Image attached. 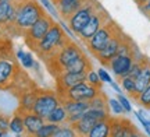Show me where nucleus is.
I'll list each match as a JSON object with an SVG mask.
<instances>
[{"label":"nucleus","instance_id":"nucleus-3","mask_svg":"<svg viewBox=\"0 0 150 137\" xmlns=\"http://www.w3.org/2000/svg\"><path fill=\"white\" fill-rule=\"evenodd\" d=\"M81 55H83L82 48L78 46L74 41H70L54 57H52L50 60L45 62V63H46L49 71H50L54 77H57L59 74H61V73L65 70V67L70 66L71 63L76 60Z\"/></svg>","mask_w":150,"mask_h":137},{"label":"nucleus","instance_id":"nucleus-41","mask_svg":"<svg viewBox=\"0 0 150 137\" xmlns=\"http://www.w3.org/2000/svg\"><path fill=\"white\" fill-rule=\"evenodd\" d=\"M111 87L115 90V93H118V94H121V87L118 85V84H115V82H111Z\"/></svg>","mask_w":150,"mask_h":137},{"label":"nucleus","instance_id":"nucleus-20","mask_svg":"<svg viewBox=\"0 0 150 137\" xmlns=\"http://www.w3.org/2000/svg\"><path fill=\"white\" fill-rule=\"evenodd\" d=\"M135 81H136V93H138V95H139L147 85H150V60L146 56H145V59H143L142 69H140L138 77L135 78Z\"/></svg>","mask_w":150,"mask_h":137},{"label":"nucleus","instance_id":"nucleus-26","mask_svg":"<svg viewBox=\"0 0 150 137\" xmlns=\"http://www.w3.org/2000/svg\"><path fill=\"white\" fill-rule=\"evenodd\" d=\"M59 127L60 125H54V123H47L46 122L32 137H53L54 133L59 130Z\"/></svg>","mask_w":150,"mask_h":137},{"label":"nucleus","instance_id":"nucleus-42","mask_svg":"<svg viewBox=\"0 0 150 137\" xmlns=\"http://www.w3.org/2000/svg\"><path fill=\"white\" fill-rule=\"evenodd\" d=\"M134 1H135V3H136V4H138V6L140 7V6H143V4H145V3H147L149 0H134Z\"/></svg>","mask_w":150,"mask_h":137},{"label":"nucleus","instance_id":"nucleus-34","mask_svg":"<svg viewBox=\"0 0 150 137\" xmlns=\"http://www.w3.org/2000/svg\"><path fill=\"white\" fill-rule=\"evenodd\" d=\"M135 115H136V118L139 119L140 125H142V126L145 127V132H146V134H147V136H150V122L147 121V119H146L145 116H143V113H142V112H136Z\"/></svg>","mask_w":150,"mask_h":137},{"label":"nucleus","instance_id":"nucleus-28","mask_svg":"<svg viewBox=\"0 0 150 137\" xmlns=\"http://www.w3.org/2000/svg\"><path fill=\"white\" fill-rule=\"evenodd\" d=\"M16 57L21 62V65L24 69H32L35 66V60H33L32 55L29 52H24V50H17L16 52Z\"/></svg>","mask_w":150,"mask_h":137},{"label":"nucleus","instance_id":"nucleus-10","mask_svg":"<svg viewBox=\"0 0 150 137\" xmlns=\"http://www.w3.org/2000/svg\"><path fill=\"white\" fill-rule=\"evenodd\" d=\"M102 91V88L95 87L88 81H83L78 84V85H74L72 88L64 91L63 94H60L59 97L60 99H71V101H91Z\"/></svg>","mask_w":150,"mask_h":137},{"label":"nucleus","instance_id":"nucleus-9","mask_svg":"<svg viewBox=\"0 0 150 137\" xmlns=\"http://www.w3.org/2000/svg\"><path fill=\"white\" fill-rule=\"evenodd\" d=\"M100 6V3L97 0H91L88 1L85 6H82L78 11H75L74 14L67 20L68 27L74 34H78L82 28L86 25V22L89 21V18L92 17V14L97 10V7Z\"/></svg>","mask_w":150,"mask_h":137},{"label":"nucleus","instance_id":"nucleus-12","mask_svg":"<svg viewBox=\"0 0 150 137\" xmlns=\"http://www.w3.org/2000/svg\"><path fill=\"white\" fill-rule=\"evenodd\" d=\"M127 34L124 32L122 29L121 31H118L114 37H112L110 41H108V44L103 48L99 53L96 55V59L100 63H102L103 66H106L108 62L111 60L114 56L118 53V49H120V45H121V42H122V39H124V37H125Z\"/></svg>","mask_w":150,"mask_h":137},{"label":"nucleus","instance_id":"nucleus-40","mask_svg":"<svg viewBox=\"0 0 150 137\" xmlns=\"http://www.w3.org/2000/svg\"><path fill=\"white\" fill-rule=\"evenodd\" d=\"M139 9H140V11H142V13L147 17V18H150V0L147 1V3H145L143 6H140Z\"/></svg>","mask_w":150,"mask_h":137},{"label":"nucleus","instance_id":"nucleus-18","mask_svg":"<svg viewBox=\"0 0 150 137\" xmlns=\"http://www.w3.org/2000/svg\"><path fill=\"white\" fill-rule=\"evenodd\" d=\"M38 93H39L38 88H27V90H24L21 93V95H20V106H18L17 112H20V113L32 112V108H33L35 101H36Z\"/></svg>","mask_w":150,"mask_h":137},{"label":"nucleus","instance_id":"nucleus-8","mask_svg":"<svg viewBox=\"0 0 150 137\" xmlns=\"http://www.w3.org/2000/svg\"><path fill=\"white\" fill-rule=\"evenodd\" d=\"M111 17L108 16V13L104 9H103V6L100 4L99 7H97V10L92 14V17L89 18V21L86 22V25L82 29H81L79 32L76 34L78 35V38L82 41V42H88L89 39L95 35V34L100 29V28L106 24V22L110 20Z\"/></svg>","mask_w":150,"mask_h":137},{"label":"nucleus","instance_id":"nucleus-46","mask_svg":"<svg viewBox=\"0 0 150 137\" xmlns=\"http://www.w3.org/2000/svg\"><path fill=\"white\" fill-rule=\"evenodd\" d=\"M149 122H150V121H149Z\"/></svg>","mask_w":150,"mask_h":137},{"label":"nucleus","instance_id":"nucleus-32","mask_svg":"<svg viewBox=\"0 0 150 137\" xmlns=\"http://www.w3.org/2000/svg\"><path fill=\"white\" fill-rule=\"evenodd\" d=\"M108 106L111 108V110H112V113H115L117 116H120V115H122L124 112V108L121 106V104L118 102V99H115V98H111V99H108Z\"/></svg>","mask_w":150,"mask_h":137},{"label":"nucleus","instance_id":"nucleus-36","mask_svg":"<svg viewBox=\"0 0 150 137\" xmlns=\"http://www.w3.org/2000/svg\"><path fill=\"white\" fill-rule=\"evenodd\" d=\"M40 3H42L46 9L49 10V13L52 14V16H59V13H57V10H56V7H54V4L52 3V0H40Z\"/></svg>","mask_w":150,"mask_h":137},{"label":"nucleus","instance_id":"nucleus-11","mask_svg":"<svg viewBox=\"0 0 150 137\" xmlns=\"http://www.w3.org/2000/svg\"><path fill=\"white\" fill-rule=\"evenodd\" d=\"M110 137H145V136L128 119L111 118V133H110Z\"/></svg>","mask_w":150,"mask_h":137},{"label":"nucleus","instance_id":"nucleus-31","mask_svg":"<svg viewBox=\"0 0 150 137\" xmlns=\"http://www.w3.org/2000/svg\"><path fill=\"white\" fill-rule=\"evenodd\" d=\"M86 81L89 82V84H92V85H95V87L102 88V80H100L99 74H97V71L93 70V69L86 73Z\"/></svg>","mask_w":150,"mask_h":137},{"label":"nucleus","instance_id":"nucleus-37","mask_svg":"<svg viewBox=\"0 0 150 137\" xmlns=\"http://www.w3.org/2000/svg\"><path fill=\"white\" fill-rule=\"evenodd\" d=\"M8 125H10V119L6 115L0 113V130L1 132H8Z\"/></svg>","mask_w":150,"mask_h":137},{"label":"nucleus","instance_id":"nucleus-1","mask_svg":"<svg viewBox=\"0 0 150 137\" xmlns=\"http://www.w3.org/2000/svg\"><path fill=\"white\" fill-rule=\"evenodd\" d=\"M16 4V20L11 35H24L46 11L38 0H13Z\"/></svg>","mask_w":150,"mask_h":137},{"label":"nucleus","instance_id":"nucleus-6","mask_svg":"<svg viewBox=\"0 0 150 137\" xmlns=\"http://www.w3.org/2000/svg\"><path fill=\"white\" fill-rule=\"evenodd\" d=\"M60 104H61V101H60L59 94L56 93V91L39 90L36 101H35L33 108H32V113L40 116V118H43V119L46 121V118H47Z\"/></svg>","mask_w":150,"mask_h":137},{"label":"nucleus","instance_id":"nucleus-23","mask_svg":"<svg viewBox=\"0 0 150 137\" xmlns=\"http://www.w3.org/2000/svg\"><path fill=\"white\" fill-rule=\"evenodd\" d=\"M8 130L16 137H24L25 136V129H24V119L20 112H16L14 116L10 119V125H8Z\"/></svg>","mask_w":150,"mask_h":137},{"label":"nucleus","instance_id":"nucleus-25","mask_svg":"<svg viewBox=\"0 0 150 137\" xmlns=\"http://www.w3.org/2000/svg\"><path fill=\"white\" fill-rule=\"evenodd\" d=\"M118 84H120V87L122 88L134 101L136 99L138 93H136V81H135V78H132V77H129V76L121 77V78H118Z\"/></svg>","mask_w":150,"mask_h":137},{"label":"nucleus","instance_id":"nucleus-45","mask_svg":"<svg viewBox=\"0 0 150 137\" xmlns=\"http://www.w3.org/2000/svg\"><path fill=\"white\" fill-rule=\"evenodd\" d=\"M1 136H3V132H1V130H0V137H1Z\"/></svg>","mask_w":150,"mask_h":137},{"label":"nucleus","instance_id":"nucleus-38","mask_svg":"<svg viewBox=\"0 0 150 137\" xmlns=\"http://www.w3.org/2000/svg\"><path fill=\"white\" fill-rule=\"evenodd\" d=\"M97 74H99V77H100L102 82H110V84L112 82L111 76H110V74H108L104 69H99V70H97Z\"/></svg>","mask_w":150,"mask_h":137},{"label":"nucleus","instance_id":"nucleus-7","mask_svg":"<svg viewBox=\"0 0 150 137\" xmlns=\"http://www.w3.org/2000/svg\"><path fill=\"white\" fill-rule=\"evenodd\" d=\"M53 24H54V21H53V18H52V16L46 13V14H45L42 18H39L28 31L24 32L22 37L25 39V44L32 50H35L38 44L43 39V37L47 34V31L50 29V27H52Z\"/></svg>","mask_w":150,"mask_h":137},{"label":"nucleus","instance_id":"nucleus-33","mask_svg":"<svg viewBox=\"0 0 150 137\" xmlns=\"http://www.w3.org/2000/svg\"><path fill=\"white\" fill-rule=\"evenodd\" d=\"M118 102L121 104V106L124 108V110L125 112H132V106H131V102H129V99L125 97V95H122V94H118Z\"/></svg>","mask_w":150,"mask_h":137},{"label":"nucleus","instance_id":"nucleus-21","mask_svg":"<svg viewBox=\"0 0 150 137\" xmlns=\"http://www.w3.org/2000/svg\"><path fill=\"white\" fill-rule=\"evenodd\" d=\"M92 69H93V65H92L91 59L83 53V55H81L75 62H72L68 67H65L64 71H67V73H88V71H91ZM64 71H63V73H64Z\"/></svg>","mask_w":150,"mask_h":137},{"label":"nucleus","instance_id":"nucleus-43","mask_svg":"<svg viewBox=\"0 0 150 137\" xmlns=\"http://www.w3.org/2000/svg\"><path fill=\"white\" fill-rule=\"evenodd\" d=\"M57 1H59V0H52V3H53V4H56Z\"/></svg>","mask_w":150,"mask_h":137},{"label":"nucleus","instance_id":"nucleus-15","mask_svg":"<svg viewBox=\"0 0 150 137\" xmlns=\"http://www.w3.org/2000/svg\"><path fill=\"white\" fill-rule=\"evenodd\" d=\"M16 20V4L14 1H0V27L11 35Z\"/></svg>","mask_w":150,"mask_h":137},{"label":"nucleus","instance_id":"nucleus-4","mask_svg":"<svg viewBox=\"0 0 150 137\" xmlns=\"http://www.w3.org/2000/svg\"><path fill=\"white\" fill-rule=\"evenodd\" d=\"M118 31H121L120 25H118L112 18H110V20H108V21L106 22V24H104V25H103V27L85 44L86 49L96 56L97 53H99V52L108 44V41H110Z\"/></svg>","mask_w":150,"mask_h":137},{"label":"nucleus","instance_id":"nucleus-27","mask_svg":"<svg viewBox=\"0 0 150 137\" xmlns=\"http://www.w3.org/2000/svg\"><path fill=\"white\" fill-rule=\"evenodd\" d=\"M89 102H91V108H93V109L108 110V99H107V97H106L104 91H102L100 94H97L96 97L93 99H91Z\"/></svg>","mask_w":150,"mask_h":137},{"label":"nucleus","instance_id":"nucleus-30","mask_svg":"<svg viewBox=\"0 0 150 137\" xmlns=\"http://www.w3.org/2000/svg\"><path fill=\"white\" fill-rule=\"evenodd\" d=\"M135 102L139 104L140 106L146 108V109H150V85H147V87L136 97Z\"/></svg>","mask_w":150,"mask_h":137},{"label":"nucleus","instance_id":"nucleus-29","mask_svg":"<svg viewBox=\"0 0 150 137\" xmlns=\"http://www.w3.org/2000/svg\"><path fill=\"white\" fill-rule=\"evenodd\" d=\"M53 137H79V136H78V133L72 129L71 125L64 123V125H60L59 130L54 133Z\"/></svg>","mask_w":150,"mask_h":137},{"label":"nucleus","instance_id":"nucleus-39","mask_svg":"<svg viewBox=\"0 0 150 137\" xmlns=\"http://www.w3.org/2000/svg\"><path fill=\"white\" fill-rule=\"evenodd\" d=\"M8 42H11V41H10V35L6 32L3 28L0 27V46H1V45L8 44Z\"/></svg>","mask_w":150,"mask_h":137},{"label":"nucleus","instance_id":"nucleus-2","mask_svg":"<svg viewBox=\"0 0 150 137\" xmlns=\"http://www.w3.org/2000/svg\"><path fill=\"white\" fill-rule=\"evenodd\" d=\"M70 41H72V39L64 31V28L61 27L60 24L54 22L53 25L50 27V29L47 31V34L43 37V39L38 44V46L35 48L33 52L43 62H47L57 55Z\"/></svg>","mask_w":150,"mask_h":137},{"label":"nucleus","instance_id":"nucleus-24","mask_svg":"<svg viewBox=\"0 0 150 137\" xmlns=\"http://www.w3.org/2000/svg\"><path fill=\"white\" fill-rule=\"evenodd\" d=\"M67 119H68V113H67V110L64 109V106L60 104L59 106L46 118V122H47V123H54V125H64V123H67Z\"/></svg>","mask_w":150,"mask_h":137},{"label":"nucleus","instance_id":"nucleus-16","mask_svg":"<svg viewBox=\"0 0 150 137\" xmlns=\"http://www.w3.org/2000/svg\"><path fill=\"white\" fill-rule=\"evenodd\" d=\"M88 1H91V0H59L54 4V7H56V10L59 13L60 18L67 21L75 11H78Z\"/></svg>","mask_w":150,"mask_h":137},{"label":"nucleus","instance_id":"nucleus-14","mask_svg":"<svg viewBox=\"0 0 150 137\" xmlns=\"http://www.w3.org/2000/svg\"><path fill=\"white\" fill-rule=\"evenodd\" d=\"M56 78V93L59 94H63L64 91L72 88L74 85H78L81 82L86 81V73H61L59 74Z\"/></svg>","mask_w":150,"mask_h":137},{"label":"nucleus","instance_id":"nucleus-44","mask_svg":"<svg viewBox=\"0 0 150 137\" xmlns=\"http://www.w3.org/2000/svg\"><path fill=\"white\" fill-rule=\"evenodd\" d=\"M0 1H13V0H0Z\"/></svg>","mask_w":150,"mask_h":137},{"label":"nucleus","instance_id":"nucleus-35","mask_svg":"<svg viewBox=\"0 0 150 137\" xmlns=\"http://www.w3.org/2000/svg\"><path fill=\"white\" fill-rule=\"evenodd\" d=\"M8 55H13V45H11V42L0 46V59Z\"/></svg>","mask_w":150,"mask_h":137},{"label":"nucleus","instance_id":"nucleus-17","mask_svg":"<svg viewBox=\"0 0 150 137\" xmlns=\"http://www.w3.org/2000/svg\"><path fill=\"white\" fill-rule=\"evenodd\" d=\"M21 115L22 119H24V129H25V136L27 137H32L46 123V121L43 118L35 115L32 112H25V113H21Z\"/></svg>","mask_w":150,"mask_h":137},{"label":"nucleus","instance_id":"nucleus-13","mask_svg":"<svg viewBox=\"0 0 150 137\" xmlns=\"http://www.w3.org/2000/svg\"><path fill=\"white\" fill-rule=\"evenodd\" d=\"M134 62H135L134 56L115 55L106 66H107V69L111 70V73L117 77V78H121V77L128 76V73H129V70H131L132 65H134Z\"/></svg>","mask_w":150,"mask_h":137},{"label":"nucleus","instance_id":"nucleus-5","mask_svg":"<svg viewBox=\"0 0 150 137\" xmlns=\"http://www.w3.org/2000/svg\"><path fill=\"white\" fill-rule=\"evenodd\" d=\"M21 74V67L18 66L17 57H14V55L4 56L0 59V90L13 88Z\"/></svg>","mask_w":150,"mask_h":137},{"label":"nucleus","instance_id":"nucleus-19","mask_svg":"<svg viewBox=\"0 0 150 137\" xmlns=\"http://www.w3.org/2000/svg\"><path fill=\"white\" fill-rule=\"evenodd\" d=\"M61 105L67 110L68 116H83L88 109H91L89 101H71V99H60Z\"/></svg>","mask_w":150,"mask_h":137},{"label":"nucleus","instance_id":"nucleus-22","mask_svg":"<svg viewBox=\"0 0 150 137\" xmlns=\"http://www.w3.org/2000/svg\"><path fill=\"white\" fill-rule=\"evenodd\" d=\"M110 133H111V118L95 123V126L91 129L86 137H110Z\"/></svg>","mask_w":150,"mask_h":137}]
</instances>
